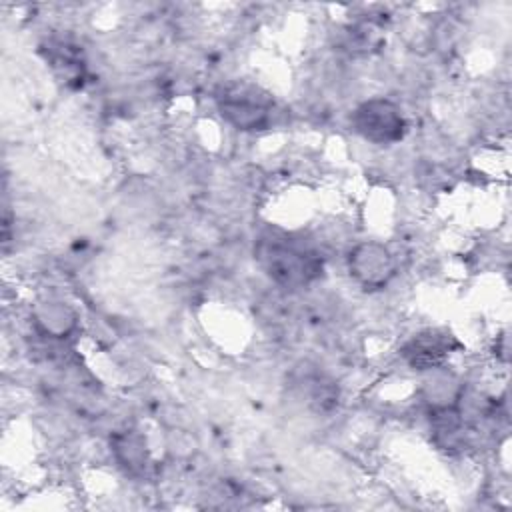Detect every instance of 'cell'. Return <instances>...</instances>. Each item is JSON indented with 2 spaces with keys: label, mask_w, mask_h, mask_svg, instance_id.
Listing matches in <instances>:
<instances>
[{
  "label": "cell",
  "mask_w": 512,
  "mask_h": 512,
  "mask_svg": "<svg viewBox=\"0 0 512 512\" xmlns=\"http://www.w3.org/2000/svg\"><path fill=\"white\" fill-rule=\"evenodd\" d=\"M256 260L272 282L290 290L306 288L324 270V262L312 246L282 232H268L258 240Z\"/></svg>",
  "instance_id": "cell-1"
},
{
  "label": "cell",
  "mask_w": 512,
  "mask_h": 512,
  "mask_svg": "<svg viewBox=\"0 0 512 512\" xmlns=\"http://www.w3.org/2000/svg\"><path fill=\"white\" fill-rule=\"evenodd\" d=\"M216 108L222 120L230 126L254 132L270 126L276 104L272 94L262 86L248 80H236L220 88L216 94Z\"/></svg>",
  "instance_id": "cell-2"
},
{
  "label": "cell",
  "mask_w": 512,
  "mask_h": 512,
  "mask_svg": "<svg viewBox=\"0 0 512 512\" xmlns=\"http://www.w3.org/2000/svg\"><path fill=\"white\" fill-rule=\"evenodd\" d=\"M352 128L368 142L394 144L404 138L406 118L388 98H370L352 112Z\"/></svg>",
  "instance_id": "cell-3"
},
{
  "label": "cell",
  "mask_w": 512,
  "mask_h": 512,
  "mask_svg": "<svg viewBox=\"0 0 512 512\" xmlns=\"http://www.w3.org/2000/svg\"><path fill=\"white\" fill-rule=\"evenodd\" d=\"M348 272L362 288L378 290L394 278L396 260L382 242L366 240L350 250Z\"/></svg>",
  "instance_id": "cell-4"
},
{
  "label": "cell",
  "mask_w": 512,
  "mask_h": 512,
  "mask_svg": "<svg viewBox=\"0 0 512 512\" xmlns=\"http://www.w3.org/2000/svg\"><path fill=\"white\" fill-rule=\"evenodd\" d=\"M458 342L444 330H422L402 346V358L414 370H432L444 364Z\"/></svg>",
  "instance_id": "cell-5"
},
{
  "label": "cell",
  "mask_w": 512,
  "mask_h": 512,
  "mask_svg": "<svg viewBox=\"0 0 512 512\" xmlns=\"http://www.w3.org/2000/svg\"><path fill=\"white\" fill-rule=\"evenodd\" d=\"M112 450L116 454V460L132 474L142 472L146 462H148L146 440L134 430H126V432L116 434L114 440H112Z\"/></svg>",
  "instance_id": "cell-6"
},
{
  "label": "cell",
  "mask_w": 512,
  "mask_h": 512,
  "mask_svg": "<svg viewBox=\"0 0 512 512\" xmlns=\"http://www.w3.org/2000/svg\"><path fill=\"white\" fill-rule=\"evenodd\" d=\"M36 326L52 338L68 336L76 326V314L64 302H46L36 312Z\"/></svg>",
  "instance_id": "cell-7"
}]
</instances>
